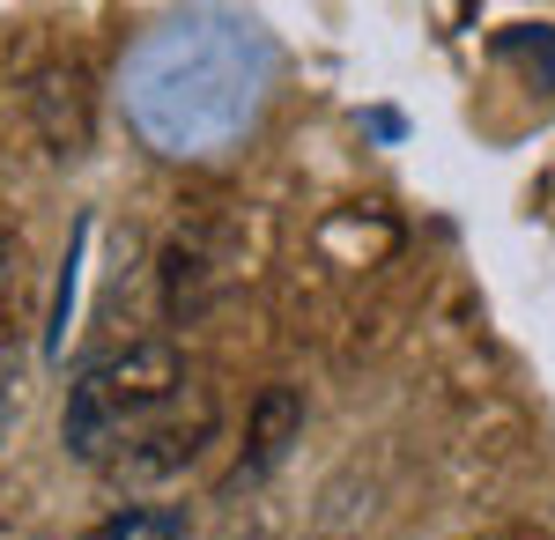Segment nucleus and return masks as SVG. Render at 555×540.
Returning a JSON list of instances; mask_svg holds the SVG:
<instances>
[{
  "label": "nucleus",
  "mask_w": 555,
  "mask_h": 540,
  "mask_svg": "<svg viewBox=\"0 0 555 540\" xmlns=\"http://www.w3.org/2000/svg\"><path fill=\"white\" fill-rule=\"evenodd\" d=\"M297 429H304V393L297 385H267L259 408H253V452H245V474H267L274 459L297 445Z\"/></svg>",
  "instance_id": "4"
},
{
  "label": "nucleus",
  "mask_w": 555,
  "mask_h": 540,
  "mask_svg": "<svg viewBox=\"0 0 555 540\" xmlns=\"http://www.w3.org/2000/svg\"><path fill=\"white\" fill-rule=\"evenodd\" d=\"M178 393H185V356H178L171 340H127V348L96 356V363L75 377L60 437H67L75 459L96 466L112 445H127V429H141L156 408H171Z\"/></svg>",
  "instance_id": "2"
},
{
  "label": "nucleus",
  "mask_w": 555,
  "mask_h": 540,
  "mask_svg": "<svg viewBox=\"0 0 555 540\" xmlns=\"http://www.w3.org/2000/svg\"><path fill=\"white\" fill-rule=\"evenodd\" d=\"M96 540H185V511H119L96 526Z\"/></svg>",
  "instance_id": "5"
},
{
  "label": "nucleus",
  "mask_w": 555,
  "mask_h": 540,
  "mask_svg": "<svg viewBox=\"0 0 555 540\" xmlns=\"http://www.w3.org/2000/svg\"><path fill=\"white\" fill-rule=\"evenodd\" d=\"M8 296H15V230L0 222V319H8Z\"/></svg>",
  "instance_id": "6"
},
{
  "label": "nucleus",
  "mask_w": 555,
  "mask_h": 540,
  "mask_svg": "<svg viewBox=\"0 0 555 540\" xmlns=\"http://www.w3.org/2000/svg\"><path fill=\"white\" fill-rule=\"evenodd\" d=\"M23 104H30V126L44 133L52 156H82L89 149V75L75 67V60L38 67L30 89H23Z\"/></svg>",
  "instance_id": "3"
},
{
  "label": "nucleus",
  "mask_w": 555,
  "mask_h": 540,
  "mask_svg": "<svg viewBox=\"0 0 555 540\" xmlns=\"http://www.w3.org/2000/svg\"><path fill=\"white\" fill-rule=\"evenodd\" d=\"M259 75H267V44L253 38V23L185 15L141 44L127 75V104L164 156H208L253 119Z\"/></svg>",
  "instance_id": "1"
}]
</instances>
